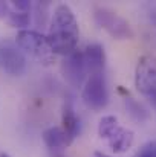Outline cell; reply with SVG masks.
Here are the masks:
<instances>
[{"label": "cell", "mask_w": 156, "mask_h": 157, "mask_svg": "<svg viewBox=\"0 0 156 157\" xmlns=\"http://www.w3.org/2000/svg\"><path fill=\"white\" fill-rule=\"evenodd\" d=\"M6 20L14 28H25V26L29 25L31 15H29V12H26V11H17V9H14L9 5V14H8Z\"/></svg>", "instance_id": "7c38bea8"}, {"label": "cell", "mask_w": 156, "mask_h": 157, "mask_svg": "<svg viewBox=\"0 0 156 157\" xmlns=\"http://www.w3.org/2000/svg\"><path fill=\"white\" fill-rule=\"evenodd\" d=\"M25 66H26L25 55L18 48L9 43L0 46V67L5 72L18 76L25 72Z\"/></svg>", "instance_id": "ba28073f"}, {"label": "cell", "mask_w": 156, "mask_h": 157, "mask_svg": "<svg viewBox=\"0 0 156 157\" xmlns=\"http://www.w3.org/2000/svg\"><path fill=\"white\" fill-rule=\"evenodd\" d=\"M98 134L107 142L113 153H126L132 148L135 140V133L122 125H119L116 116H103L98 124Z\"/></svg>", "instance_id": "7a4b0ae2"}, {"label": "cell", "mask_w": 156, "mask_h": 157, "mask_svg": "<svg viewBox=\"0 0 156 157\" xmlns=\"http://www.w3.org/2000/svg\"><path fill=\"white\" fill-rule=\"evenodd\" d=\"M54 157H64V156H63V154H60V153H55V156Z\"/></svg>", "instance_id": "e0dca14e"}, {"label": "cell", "mask_w": 156, "mask_h": 157, "mask_svg": "<svg viewBox=\"0 0 156 157\" xmlns=\"http://www.w3.org/2000/svg\"><path fill=\"white\" fill-rule=\"evenodd\" d=\"M86 72L87 70H86L83 52H78V51L67 55L61 64V73H63L64 79L74 87H80L83 84Z\"/></svg>", "instance_id": "52a82bcc"}, {"label": "cell", "mask_w": 156, "mask_h": 157, "mask_svg": "<svg viewBox=\"0 0 156 157\" xmlns=\"http://www.w3.org/2000/svg\"><path fill=\"white\" fill-rule=\"evenodd\" d=\"M80 40V28L74 11L69 5L60 3L54 9L48 31V41L57 55H70L77 51Z\"/></svg>", "instance_id": "6da1fadb"}, {"label": "cell", "mask_w": 156, "mask_h": 157, "mask_svg": "<svg viewBox=\"0 0 156 157\" xmlns=\"http://www.w3.org/2000/svg\"><path fill=\"white\" fill-rule=\"evenodd\" d=\"M94 17H95L97 25L103 28L115 40H132L135 37V32L132 26L129 25V21L109 8H104V6L97 8Z\"/></svg>", "instance_id": "5b68a950"}, {"label": "cell", "mask_w": 156, "mask_h": 157, "mask_svg": "<svg viewBox=\"0 0 156 157\" xmlns=\"http://www.w3.org/2000/svg\"><path fill=\"white\" fill-rule=\"evenodd\" d=\"M15 43L18 49L23 53L29 55L40 64L49 66L54 63L55 53L52 52L51 44L48 41V37L37 31H29V29H22L17 32Z\"/></svg>", "instance_id": "3957f363"}, {"label": "cell", "mask_w": 156, "mask_h": 157, "mask_svg": "<svg viewBox=\"0 0 156 157\" xmlns=\"http://www.w3.org/2000/svg\"><path fill=\"white\" fill-rule=\"evenodd\" d=\"M9 14V3L0 2V18H6Z\"/></svg>", "instance_id": "9a60e30c"}, {"label": "cell", "mask_w": 156, "mask_h": 157, "mask_svg": "<svg viewBox=\"0 0 156 157\" xmlns=\"http://www.w3.org/2000/svg\"><path fill=\"white\" fill-rule=\"evenodd\" d=\"M0 157H9V156H8V154H5V153H2V154H0Z\"/></svg>", "instance_id": "ac0fdd59"}, {"label": "cell", "mask_w": 156, "mask_h": 157, "mask_svg": "<svg viewBox=\"0 0 156 157\" xmlns=\"http://www.w3.org/2000/svg\"><path fill=\"white\" fill-rule=\"evenodd\" d=\"M126 105H127V110L132 113V116L138 121H144L147 117V110L142 107L141 104H138L136 101H133L132 98H127L126 96Z\"/></svg>", "instance_id": "4fadbf2b"}, {"label": "cell", "mask_w": 156, "mask_h": 157, "mask_svg": "<svg viewBox=\"0 0 156 157\" xmlns=\"http://www.w3.org/2000/svg\"><path fill=\"white\" fill-rule=\"evenodd\" d=\"M83 58H84V64H86V70L90 73H101L104 72V66H106V53H104V48L98 43H92L87 44L84 52H83Z\"/></svg>", "instance_id": "9c48e42d"}, {"label": "cell", "mask_w": 156, "mask_h": 157, "mask_svg": "<svg viewBox=\"0 0 156 157\" xmlns=\"http://www.w3.org/2000/svg\"><path fill=\"white\" fill-rule=\"evenodd\" d=\"M43 137V142L46 144V147L55 151V153H60L63 148L69 147L72 144V140L69 139V136L66 134V131L61 128V127H49L43 131L42 134Z\"/></svg>", "instance_id": "30bf717a"}, {"label": "cell", "mask_w": 156, "mask_h": 157, "mask_svg": "<svg viewBox=\"0 0 156 157\" xmlns=\"http://www.w3.org/2000/svg\"><path fill=\"white\" fill-rule=\"evenodd\" d=\"M95 157H112V156H109V154H106V153H101V151H97V153H95Z\"/></svg>", "instance_id": "2e32d148"}, {"label": "cell", "mask_w": 156, "mask_h": 157, "mask_svg": "<svg viewBox=\"0 0 156 157\" xmlns=\"http://www.w3.org/2000/svg\"><path fill=\"white\" fill-rule=\"evenodd\" d=\"M138 157H156V140H152V142L146 144L141 148Z\"/></svg>", "instance_id": "5bb4252c"}, {"label": "cell", "mask_w": 156, "mask_h": 157, "mask_svg": "<svg viewBox=\"0 0 156 157\" xmlns=\"http://www.w3.org/2000/svg\"><path fill=\"white\" fill-rule=\"evenodd\" d=\"M61 122H63V130L66 131V134L69 136L70 140H74L77 136H78V131H80V122H78V117L74 111V107L70 101H66L63 105V114H61Z\"/></svg>", "instance_id": "8fae6325"}, {"label": "cell", "mask_w": 156, "mask_h": 157, "mask_svg": "<svg viewBox=\"0 0 156 157\" xmlns=\"http://www.w3.org/2000/svg\"><path fill=\"white\" fill-rule=\"evenodd\" d=\"M136 90L156 104V55L147 53L138 59L135 69Z\"/></svg>", "instance_id": "277c9868"}, {"label": "cell", "mask_w": 156, "mask_h": 157, "mask_svg": "<svg viewBox=\"0 0 156 157\" xmlns=\"http://www.w3.org/2000/svg\"><path fill=\"white\" fill-rule=\"evenodd\" d=\"M81 98L84 104L89 108L98 111L103 110L109 102V93H107V86H106V78L104 72L101 73H90L89 78L84 82Z\"/></svg>", "instance_id": "8992f818"}]
</instances>
